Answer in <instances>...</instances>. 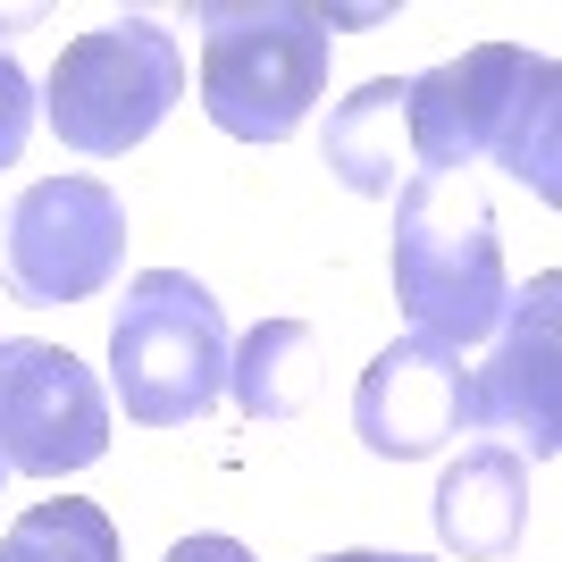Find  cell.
Returning <instances> with one entry per match:
<instances>
[{"label": "cell", "mask_w": 562, "mask_h": 562, "mask_svg": "<svg viewBox=\"0 0 562 562\" xmlns=\"http://www.w3.org/2000/svg\"><path fill=\"white\" fill-rule=\"evenodd\" d=\"M386 269H395V303L412 311V328L446 352L487 345L513 303L504 235H495V211L470 177H403Z\"/></svg>", "instance_id": "obj_3"}, {"label": "cell", "mask_w": 562, "mask_h": 562, "mask_svg": "<svg viewBox=\"0 0 562 562\" xmlns=\"http://www.w3.org/2000/svg\"><path fill=\"white\" fill-rule=\"evenodd\" d=\"M227 311L186 269L126 278V303L110 319V395L135 428H193L227 395Z\"/></svg>", "instance_id": "obj_4"}, {"label": "cell", "mask_w": 562, "mask_h": 562, "mask_svg": "<svg viewBox=\"0 0 562 562\" xmlns=\"http://www.w3.org/2000/svg\"><path fill=\"white\" fill-rule=\"evenodd\" d=\"M352 437L378 462H428L453 437H470V370L462 352L428 345V336H395L378 352L361 386H352Z\"/></svg>", "instance_id": "obj_9"}, {"label": "cell", "mask_w": 562, "mask_h": 562, "mask_svg": "<svg viewBox=\"0 0 562 562\" xmlns=\"http://www.w3.org/2000/svg\"><path fill=\"white\" fill-rule=\"evenodd\" d=\"M177 101H186V50L160 18H110L76 34L43 85L50 135L85 160H126Z\"/></svg>", "instance_id": "obj_5"}, {"label": "cell", "mask_w": 562, "mask_h": 562, "mask_svg": "<svg viewBox=\"0 0 562 562\" xmlns=\"http://www.w3.org/2000/svg\"><path fill=\"white\" fill-rule=\"evenodd\" d=\"M470 428H504L529 462L562 453V278L538 269L495 319L487 370H470Z\"/></svg>", "instance_id": "obj_8"}, {"label": "cell", "mask_w": 562, "mask_h": 562, "mask_svg": "<svg viewBox=\"0 0 562 562\" xmlns=\"http://www.w3.org/2000/svg\"><path fill=\"white\" fill-rule=\"evenodd\" d=\"M34 117H43V101H34V85H25V68L0 50V168H18L25 135H34Z\"/></svg>", "instance_id": "obj_14"}, {"label": "cell", "mask_w": 562, "mask_h": 562, "mask_svg": "<svg viewBox=\"0 0 562 562\" xmlns=\"http://www.w3.org/2000/svg\"><path fill=\"white\" fill-rule=\"evenodd\" d=\"M311 370H319V336L303 319H260L244 345L227 352V395L252 420H294L311 403Z\"/></svg>", "instance_id": "obj_12"}, {"label": "cell", "mask_w": 562, "mask_h": 562, "mask_svg": "<svg viewBox=\"0 0 562 562\" xmlns=\"http://www.w3.org/2000/svg\"><path fill=\"white\" fill-rule=\"evenodd\" d=\"M126 269V202L101 177H43L0 218V285L34 311L93 303Z\"/></svg>", "instance_id": "obj_6"}, {"label": "cell", "mask_w": 562, "mask_h": 562, "mask_svg": "<svg viewBox=\"0 0 562 562\" xmlns=\"http://www.w3.org/2000/svg\"><path fill=\"white\" fill-rule=\"evenodd\" d=\"M168 562H252V546H235V538H177Z\"/></svg>", "instance_id": "obj_15"}, {"label": "cell", "mask_w": 562, "mask_h": 562, "mask_svg": "<svg viewBox=\"0 0 562 562\" xmlns=\"http://www.w3.org/2000/svg\"><path fill=\"white\" fill-rule=\"evenodd\" d=\"M0 479H9V470H0Z\"/></svg>", "instance_id": "obj_17"}, {"label": "cell", "mask_w": 562, "mask_h": 562, "mask_svg": "<svg viewBox=\"0 0 562 562\" xmlns=\"http://www.w3.org/2000/svg\"><path fill=\"white\" fill-rule=\"evenodd\" d=\"M0 562H117V520L85 495H50V504L9 520Z\"/></svg>", "instance_id": "obj_13"}, {"label": "cell", "mask_w": 562, "mask_h": 562, "mask_svg": "<svg viewBox=\"0 0 562 562\" xmlns=\"http://www.w3.org/2000/svg\"><path fill=\"white\" fill-rule=\"evenodd\" d=\"M328 168L345 193H370V202H395L403 177H412V135H403V76H378L352 101L328 110Z\"/></svg>", "instance_id": "obj_11"}, {"label": "cell", "mask_w": 562, "mask_h": 562, "mask_svg": "<svg viewBox=\"0 0 562 562\" xmlns=\"http://www.w3.org/2000/svg\"><path fill=\"white\" fill-rule=\"evenodd\" d=\"M202 110L235 143H285L328 93L336 18L311 0H202Z\"/></svg>", "instance_id": "obj_2"}, {"label": "cell", "mask_w": 562, "mask_h": 562, "mask_svg": "<svg viewBox=\"0 0 562 562\" xmlns=\"http://www.w3.org/2000/svg\"><path fill=\"white\" fill-rule=\"evenodd\" d=\"M110 453V395L68 345L0 336V470L68 479Z\"/></svg>", "instance_id": "obj_7"}, {"label": "cell", "mask_w": 562, "mask_h": 562, "mask_svg": "<svg viewBox=\"0 0 562 562\" xmlns=\"http://www.w3.org/2000/svg\"><path fill=\"white\" fill-rule=\"evenodd\" d=\"M319 562H437V554H319Z\"/></svg>", "instance_id": "obj_16"}, {"label": "cell", "mask_w": 562, "mask_h": 562, "mask_svg": "<svg viewBox=\"0 0 562 562\" xmlns=\"http://www.w3.org/2000/svg\"><path fill=\"white\" fill-rule=\"evenodd\" d=\"M412 177H462L470 160L513 168L538 202H562V76L546 50L470 43L462 59L403 85Z\"/></svg>", "instance_id": "obj_1"}, {"label": "cell", "mask_w": 562, "mask_h": 562, "mask_svg": "<svg viewBox=\"0 0 562 562\" xmlns=\"http://www.w3.org/2000/svg\"><path fill=\"white\" fill-rule=\"evenodd\" d=\"M529 529V470L513 446H470L437 479V538L462 562H504Z\"/></svg>", "instance_id": "obj_10"}]
</instances>
